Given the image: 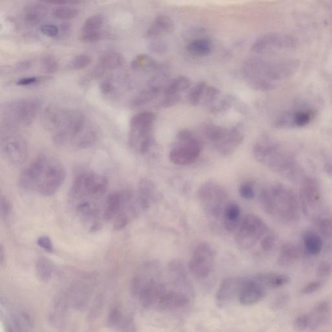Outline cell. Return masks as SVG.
<instances>
[{"instance_id": "obj_1", "label": "cell", "mask_w": 332, "mask_h": 332, "mask_svg": "<svg viewBox=\"0 0 332 332\" xmlns=\"http://www.w3.org/2000/svg\"><path fill=\"white\" fill-rule=\"evenodd\" d=\"M66 177V170L59 161L52 157L41 155L22 170L20 185L27 191L50 196L61 188Z\"/></svg>"}, {"instance_id": "obj_2", "label": "cell", "mask_w": 332, "mask_h": 332, "mask_svg": "<svg viewBox=\"0 0 332 332\" xmlns=\"http://www.w3.org/2000/svg\"><path fill=\"white\" fill-rule=\"evenodd\" d=\"M299 61L295 58L286 57L277 60L251 59L244 65V73L252 88L269 91L277 88L297 72Z\"/></svg>"}, {"instance_id": "obj_3", "label": "cell", "mask_w": 332, "mask_h": 332, "mask_svg": "<svg viewBox=\"0 0 332 332\" xmlns=\"http://www.w3.org/2000/svg\"><path fill=\"white\" fill-rule=\"evenodd\" d=\"M260 203L269 215L282 221L292 222L298 217L297 197L289 188L282 184L264 188L260 193Z\"/></svg>"}, {"instance_id": "obj_4", "label": "cell", "mask_w": 332, "mask_h": 332, "mask_svg": "<svg viewBox=\"0 0 332 332\" xmlns=\"http://www.w3.org/2000/svg\"><path fill=\"white\" fill-rule=\"evenodd\" d=\"M253 153L259 162L268 166L273 172L291 175L295 169L292 157L282 149L279 143L268 136L262 135L258 138Z\"/></svg>"}, {"instance_id": "obj_5", "label": "cell", "mask_w": 332, "mask_h": 332, "mask_svg": "<svg viewBox=\"0 0 332 332\" xmlns=\"http://www.w3.org/2000/svg\"><path fill=\"white\" fill-rule=\"evenodd\" d=\"M197 197L205 214L210 219L222 220L230 201L225 188L214 182H206L197 191Z\"/></svg>"}, {"instance_id": "obj_6", "label": "cell", "mask_w": 332, "mask_h": 332, "mask_svg": "<svg viewBox=\"0 0 332 332\" xmlns=\"http://www.w3.org/2000/svg\"><path fill=\"white\" fill-rule=\"evenodd\" d=\"M40 108V102L35 98L20 99L6 104L3 111L6 126L16 129L30 125Z\"/></svg>"}, {"instance_id": "obj_7", "label": "cell", "mask_w": 332, "mask_h": 332, "mask_svg": "<svg viewBox=\"0 0 332 332\" xmlns=\"http://www.w3.org/2000/svg\"><path fill=\"white\" fill-rule=\"evenodd\" d=\"M201 143L189 130H182L177 136V142L170 152V159L176 165L194 163L200 155Z\"/></svg>"}, {"instance_id": "obj_8", "label": "cell", "mask_w": 332, "mask_h": 332, "mask_svg": "<svg viewBox=\"0 0 332 332\" xmlns=\"http://www.w3.org/2000/svg\"><path fill=\"white\" fill-rule=\"evenodd\" d=\"M108 181L104 176L93 172L84 173L74 180L69 190V197L74 201L93 199L106 193Z\"/></svg>"}, {"instance_id": "obj_9", "label": "cell", "mask_w": 332, "mask_h": 332, "mask_svg": "<svg viewBox=\"0 0 332 332\" xmlns=\"http://www.w3.org/2000/svg\"><path fill=\"white\" fill-rule=\"evenodd\" d=\"M268 232V226L260 217L255 214L246 215L241 220L238 231L235 234V241L240 248L249 250Z\"/></svg>"}, {"instance_id": "obj_10", "label": "cell", "mask_w": 332, "mask_h": 332, "mask_svg": "<svg viewBox=\"0 0 332 332\" xmlns=\"http://www.w3.org/2000/svg\"><path fill=\"white\" fill-rule=\"evenodd\" d=\"M317 111L306 103H299L280 113L276 118L274 125L278 129L306 126L315 119Z\"/></svg>"}, {"instance_id": "obj_11", "label": "cell", "mask_w": 332, "mask_h": 332, "mask_svg": "<svg viewBox=\"0 0 332 332\" xmlns=\"http://www.w3.org/2000/svg\"><path fill=\"white\" fill-rule=\"evenodd\" d=\"M1 147L7 159L14 164H21L28 157L26 141L17 134L15 128L5 127L2 132Z\"/></svg>"}, {"instance_id": "obj_12", "label": "cell", "mask_w": 332, "mask_h": 332, "mask_svg": "<svg viewBox=\"0 0 332 332\" xmlns=\"http://www.w3.org/2000/svg\"><path fill=\"white\" fill-rule=\"evenodd\" d=\"M215 251L207 243H201L195 248L188 264V268L194 277L205 279L209 277L214 266Z\"/></svg>"}, {"instance_id": "obj_13", "label": "cell", "mask_w": 332, "mask_h": 332, "mask_svg": "<svg viewBox=\"0 0 332 332\" xmlns=\"http://www.w3.org/2000/svg\"><path fill=\"white\" fill-rule=\"evenodd\" d=\"M296 47L295 39L288 35L271 33L262 36L256 40L251 46V51L255 53L277 50H291Z\"/></svg>"}, {"instance_id": "obj_14", "label": "cell", "mask_w": 332, "mask_h": 332, "mask_svg": "<svg viewBox=\"0 0 332 332\" xmlns=\"http://www.w3.org/2000/svg\"><path fill=\"white\" fill-rule=\"evenodd\" d=\"M246 278L232 277L224 280L219 287L215 301L219 307L229 304L235 298H238L242 286Z\"/></svg>"}, {"instance_id": "obj_15", "label": "cell", "mask_w": 332, "mask_h": 332, "mask_svg": "<svg viewBox=\"0 0 332 332\" xmlns=\"http://www.w3.org/2000/svg\"><path fill=\"white\" fill-rule=\"evenodd\" d=\"M267 294V289L255 278L245 279L238 296L240 303L251 306L262 301Z\"/></svg>"}, {"instance_id": "obj_16", "label": "cell", "mask_w": 332, "mask_h": 332, "mask_svg": "<svg viewBox=\"0 0 332 332\" xmlns=\"http://www.w3.org/2000/svg\"><path fill=\"white\" fill-rule=\"evenodd\" d=\"M190 298L188 295L179 289H166L156 306L161 310L175 311L188 306Z\"/></svg>"}, {"instance_id": "obj_17", "label": "cell", "mask_w": 332, "mask_h": 332, "mask_svg": "<svg viewBox=\"0 0 332 332\" xmlns=\"http://www.w3.org/2000/svg\"><path fill=\"white\" fill-rule=\"evenodd\" d=\"M244 137V127L241 124L235 125L228 131L225 140L215 149L223 155H229L235 151L243 142Z\"/></svg>"}, {"instance_id": "obj_18", "label": "cell", "mask_w": 332, "mask_h": 332, "mask_svg": "<svg viewBox=\"0 0 332 332\" xmlns=\"http://www.w3.org/2000/svg\"><path fill=\"white\" fill-rule=\"evenodd\" d=\"M100 136V131L93 123L88 122L81 131L71 142V145L78 149H86L93 146Z\"/></svg>"}, {"instance_id": "obj_19", "label": "cell", "mask_w": 332, "mask_h": 332, "mask_svg": "<svg viewBox=\"0 0 332 332\" xmlns=\"http://www.w3.org/2000/svg\"><path fill=\"white\" fill-rule=\"evenodd\" d=\"M300 197L303 207L308 208L317 205L321 197V192L317 181L308 179L303 183Z\"/></svg>"}, {"instance_id": "obj_20", "label": "cell", "mask_w": 332, "mask_h": 332, "mask_svg": "<svg viewBox=\"0 0 332 332\" xmlns=\"http://www.w3.org/2000/svg\"><path fill=\"white\" fill-rule=\"evenodd\" d=\"M331 307L326 301L318 302L309 314V329H316L326 324L330 318Z\"/></svg>"}, {"instance_id": "obj_21", "label": "cell", "mask_w": 332, "mask_h": 332, "mask_svg": "<svg viewBox=\"0 0 332 332\" xmlns=\"http://www.w3.org/2000/svg\"><path fill=\"white\" fill-rule=\"evenodd\" d=\"M175 25L171 18L166 15H158L145 33L148 39L156 38L162 34H170L174 32Z\"/></svg>"}, {"instance_id": "obj_22", "label": "cell", "mask_w": 332, "mask_h": 332, "mask_svg": "<svg viewBox=\"0 0 332 332\" xmlns=\"http://www.w3.org/2000/svg\"><path fill=\"white\" fill-rule=\"evenodd\" d=\"M155 119V114L152 112H142L136 114L130 122V132L135 133L151 132L152 127Z\"/></svg>"}, {"instance_id": "obj_23", "label": "cell", "mask_w": 332, "mask_h": 332, "mask_svg": "<svg viewBox=\"0 0 332 332\" xmlns=\"http://www.w3.org/2000/svg\"><path fill=\"white\" fill-rule=\"evenodd\" d=\"M156 188L154 184L148 179L141 180L139 184L138 200L142 209H148L156 200Z\"/></svg>"}, {"instance_id": "obj_24", "label": "cell", "mask_w": 332, "mask_h": 332, "mask_svg": "<svg viewBox=\"0 0 332 332\" xmlns=\"http://www.w3.org/2000/svg\"><path fill=\"white\" fill-rule=\"evenodd\" d=\"M124 62V59L120 53L111 51L103 54L99 60L98 66L95 69L99 75L106 70H112L119 68Z\"/></svg>"}, {"instance_id": "obj_25", "label": "cell", "mask_w": 332, "mask_h": 332, "mask_svg": "<svg viewBox=\"0 0 332 332\" xmlns=\"http://www.w3.org/2000/svg\"><path fill=\"white\" fill-rule=\"evenodd\" d=\"M241 209L237 203L234 202H230L226 206L223 219L224 227L228 232H233L238 226L241 221L240 218Z\"/></svg>"}, {"instance_id": "obj_26", "label": "cell", "mask_w": 332, "mask_h": 332, "mask_svg": "<svg viewBox=\"0 0 332 332\" xmlns=\"http://www.w3.org/2000/svg\"><path fill=\"white\" fill-rule=\"evenodd\" d=\"M128 199H129V197H125V195L120 192H113L110 194L106 200V206L103 214L104 219L111 220L116 216L120 212L121 206Z\"/></svg>"}, {"instance_id": "obj_27", "label": "cell", "mask_w": 332, "mask_h": 332, "mask_svg": "<svg viewBox=\"0 0 332 332\" xmlns=\"http://www.w3.org/2000/svg\"><path fill=\"white\" fill-rule=\"evenodd\" d=\"M255 278L267 289L282 288L291 281L288 276L280 274H261Z\"/></svg>"}, {"instance_id": "obj_28", "label": "cell", "mask_w": 332, "mask_h": 332, "mask_svg": "<svg viewBox=\"0 0 332 332\" xmlns=\"http://www.w3.org/2000/svg\"><path fill=\"white\" fill-rule=\"evenodd\" d=\"M47 15V9L39 4H31L24 10V18L26 23L33 26L39 24Z\"/></svg>"}, {"instance_id": "obj_29", "label": "cell", "mask_w": 332, "mask_h": 332, "mask_svg": "<svg viewBox=\"0 0 332 332\" xmlns=\"http://www.w3.org/2000/svg\"><path fill=\"white\" fill-rule=\"evenodd\" d=\"M302 255V251L293 243L285 244L280 251L278 264L282 267H288L295 263Z\"/></svg>"}, {"instance_id": "obj_30", "label": "cell", "mask_w": 332, "mask_h": 332, "mask_svg": "<svg viewBox=\"0 0 332 332\" xmlns=\"http://www.w3.org/2000/svg\"><path fill=\"white\" fill-rule=\"evenodd\" d=\"M229 129L215 124H208L203 129V133L214 147L223 142Z\"/></svg>"}, {"instance_id": "obj_31", "label": "cell", "mask_w": 332, "mask_h": 332, "mask_svg": "<svg viewBox=\"0 0 332 332\" xmlns=\"http://www.w3.org/2000/svg\"><path fill=\"white\" fill-rule=\"evenodd\" d=\"M78 214L86 218H94L100 212V205L93 199H84L78 200L76 205Z\"/></svg>"}, {"instance_id": "obj_32", "label": "cell", "mask_w": 332, "mask_h": 332, "mask_svg": "<svg viewBox=\"0 0 332 332\" xmlns=\"http://www.w3.org/2000/svg\"><path fill=\"white\" fill-rule=\"evenodd\" d=\"M212 43L209 40L199 39L192 40L188 44L187 50L193 55L197 57H206L212 52Z\"/></svg>"}, {"instance_id": "obj_33", "label": "cell", "mask_w": 332, "mask_h": 332, "mask_svg": "<svg viewBox=\"0 0 332 332\" xmlns=\"http://www.w3.org/2000/svg\"><path fill=\"white\" fill-rule=\"evenodd\" d=\"M163 92L162 90L158 87L148 85L147 88L143 90L134 100L132 101V105L134 107H140L146 105L158 97L160 94Z\"/></svg>"}, {"instance_id": "obj_34", "label": "cell", "mask_w": 332, "mask_h": 332, "mask_svg": "<svg viewBox=\"0 0 332 332\" xmlns=\"http://www.w3.org/2000/svg\"><path fill=\"white\" fill-rule=\"evenodd\" d=\"M132 67L138 70L152 71L161 68V64H159L150 56L145 54H141L137 56L132 62Z\"/></svg>"}, {"instance_id": "obj_35", "label": "cell", "mask_w": 332, "mask_h": 332, "mask_svg": "<svg viewBox=\"0 0 332 332\" xmlns=\"http://www.w3.org/2000/svg\"><path fill=\"white\" fill-rule=\"evenodd\" d=\"M190 86L189 78L186 76H179L168 84L163 91V95H179V94L189 89Z\"/></svg>"}, {"instance_id": "obj_36", "label": "cell", "mask_w": 332, "mask_h": 332, "mask_svg": "<svg viewBox=\"0 0 332 332\" xmlns=\"http://www.w3.org/2000/svg\"><path fill=\"white\" fill-rule=\"evenodd\" d=\"M304 243L306 251L309 255H317L322 250V239L315 233L307 232L304 235Z\"/></svg>"}, {"instance_id": "obj_37", "label": "cell", "mask_w": 332, "mask_h": 332, "mask_svg": "<svg viewBox=\"0 0 332 332\" xmlns=\"http://www.w3.org/2000/svg\"><path fill=\"white\" fill-rule=\"evenodd\" d=\"M234 102V99L230 96H225L218 101L217 100L215 101V103H214L211 107V112L214 114L223 113V112L229 110L232 107Z\"/></svg>"}, {"instance_id": "obj_38", "label": "cell", "mask_w": 332, "mask_h": 332, "mask_svg": "<svg viewBox=\"0 0 332 332\" xmlns=\"http://www.w3.org/2000/svg\"><path fill=\"white\" fill-rule=\"evenodd\" d=\"M207 87L205 82L201 81L197 84L190 91L188 100L191 104L193 105H198L202 98L203 97L205 89Z\"/></svg>"}, {"instance_id": "obj_39", "label": "cell", "mask_w": 332, "mask_h": 332, "mask_svg": "<svg viewBox=\"0 0 332 332\" xmlns=\"http://www.w3.org/2000/svg\"><path fill=\"white\" fill-rule=\"evenodd\" d=\"M78 13L77 10L71 7L59 6L54 9V17L61 20H70L75 18Z\"/></svg>"}, {"instance_id": "obj_40", "label": "cell", "mask_w": 332, "mask_h": 332, "mask_svg": "<svg viewBox=\"0 0 332 332\" xmlns=\"http://www.w3.org/2000/svg\"><path fill=\"white\" fill-rule=\"evenodd\" d=\"M103 23L102 15H94L89 17L83 25L82 32L99 31Z\"/></svg>"}, {"instance_id": "obj_41", "label": "cell", "mask_w": 332, "mask_h": 332, "mask_svg": "<svg viewBox=\"0 0 332 332\" xmlns=\"http://www.w3.org/2000/svg\"><path fill=\"white\" fill-rule=\"evenodd\" d=\"M41 65L45 72L48 73L56 72L59 66L58 60L51 55L44 56L41 60Z\"/></svg>"}, {"instance_id": "obj_42", "label": "cell", "mask_w": 332, "mask_h": 332, "mask_svg": "<svg viewBox=\"0 0 332 332\" xmlns=\"http://www.w3.org/2000/svg\"><path fill=\"white\" fill-rule=\"evenodd\" d=\"M93 61L91 56L86 55V54H80L75 56L70 62V68L73 69H81L86 68L89 65L91 64Z\"/></svg>"}, {"instance_id": "obj_43", "label": "cell", "mask_w": 332, "mask_h": 332, "mask_svg": "<svg viewBox=\"0 0 332 332\" xmlns=\"http://www.w3.org/2000/svg\"><path fill=\"white\" fill-rule=\"evenodd\" d=\"M240 196L246 200H252L255 198V192L253 184L250 182H244L239 188Z\"/></svg>"}, {"instance_id": "obj_44", "label": "cell", "mask_w": 332, "mask_h": 332, "mask_svg": "<svg viewBox=\"0 0 332 332\" xmlns=\"http://www.w3.org/2000/svg\"><path fill=\"white\" fill-rule=\"evenodd\" d=\"M294 328L298 332H304L309 329V318L308 315L298 316L294 321Z\"/></svg>"}, {"instance_id": "obj_45", "label": "cell", "mask_w": 332, "mask_h": 332, "mask_svg": "<svg viewBox=\"0 0 332 332\" xmlns=\"http://www.w3.org/2000/svg\"><path fill=\"white\" fill-rule=\"evenodd\" d=\"M318 230L320 234L326 238L332 237V218H325L318 224Z\"/></svg>"}, {"instance_id": "obj_46", "label": "cell", "mask_w": 332, "mask_h": 332, "mask_svg": "<svg viewBox=\"0 0 332 332\" xmlns=\"http://www.w3.org/2000/svg\"><path fill=\"white\" fill-rule=\"evenodd\" d=\"M103 38L102 33L100 31H88V32H82L80 36V40L83 42L87 43H93L100 41Z\"/></svg>"}, {"instance_id": "obj_47", "label": "cell", "mask_w": 332, "mask_h": 332, "mask_svg": "<svg viewBox=\"0 0 332 332\" xmlns=\"http://www.w3.org/2000/svg\"><path fill=\"white\" fill-rule=\"evenodd\" d=\"M220 92L214 87H206L203 97L204 102L208 104H212L218 99Z\"/></svg>"}, {"instance_id": "obj_48", "label": "cell", "mask_w": 332, "mask_h": 332, "mask_svg": "<svg viewBox=\"0 0 332 332\" xmlns=\"http://www.w3.org/2000/svg\"><path fill=\"white\" fill-rule=\"evenodd\" d=\"M180 95H163V98L157 105L159 108H168L174 106L180 102Z\"/></svg>"}, {"instance_id": "obj_49", "label": "cell", "mask_w": 332, "mask_h": 332, "mask_svg": "<svg viewBox=\"0 0 332 332\" xmlns=\"http://www.w3.org/2000/svg\"><path fill=\"white\" fill-rule=\"evenodd\" d=\"M129 223V217L124 212L119 213L116 215L114 222V229L121 230L123 229Z\"/></svg>"}, {"instance_id": "obj_50", "label": "cell", "mask_w": 332, "mask_h": 332, "mask_svg": "<svg viewBox=\"0 0 332 332\" xmlns=\"http://www.w3.org/2000/svg\"><path fill=\"white\" fill-rule=\"evenodd\" d=\"M277 239L275 235L271 234H267L261 240V246L264 251L269 252L273 250L276 245Z\"/></svg>"}, {"instance_id": "obj_51", "label": "cell", "mask_w": 332, "mask_h": 332, "mask_svg": "<svg viewBox=\"0 0 332 332\" xmlns=\"http://www.w3.org/2000/svg\"><path fill=\"white\" fill-rule=\"evenodd\" d=\"M332 273V262H322L318 265L317 275L320 278H326Z\"/></svg>"}, {"instance_id": "obj_52", "label": "cell", "mask_w": 332, "mask_h": 332, "mask_svg": "<svg viewBox=\"0 0 332 332\" xmlns=\"http://www.w3.org/2000/svg\"><path fill=\"white\" fill-rule=\"evenodd\" d=\"M40 31L42 34L48 37H55L59 35V29L53 24H44L40 27Z\"/></svg>"}, {"instance_id": "obj_53", "label": "cell", "mask_w": 332, "mask_h": 332, "mask_svg": "<svg viewBox=\"0 0 332 332\" xmlns=\"http://www.w3.org/2000/svg\"><path fill=\"white\" fill-rule=\"evenodd\" d=\"M322 283L320 281H313L309 282L301 290L303 295H311L319 290L322 288Z\"/></svg>"}, {"instance_id": "obj_54", "label": "cell", "mask_w": 332, "mask_h": 332, "mask_svg": "<svg viewBox=\"0 0 332 332\" xmlns=\"http://www.w3.org/2000/svg\"><path fill=\"white\" fill-rule=\"evenodd\" d=\"M149 49L152 52L161 53L167 50L168 45L162 40H155L149 44Z\"/></svg>"}, {"instance_id": "obj_55", "label": "cell", "mask_w": 332, "mask_h": 332, "mask_svg": "<svg viewBox=\"0 0 332 332\" xmlns=\"http://www.w3.org/2000/svg\"><path fill=\"white\" fill-rule=\"evenodd\" d=\"M38 245L43 248L46 252L53 253L54 247L52 242H51L50 238L48 236L43 235V236L40 237L37 241Z\"/></svg>"}, {"instance_id": "obj_56", "label": "cell", "mask_w": 332, "mask_h": 332, "mask_svg": "<svg viewBox=\"0 0 332 332\" xmlns=\"http://www.w3.org/2000/svg\"><path fill=\"white\" fill-rule=\"evenodd\" d=\"M11 212V204L8 199L5 197L2 196L0 200V213L2 217L6 218Z\"/></svg>"}, {"instance_id": "obj_57", "label": "cell", "mask_w": 332, "mask_h": 332, "mask_svg": "<svg viewBox=\"0 0 332 332\" xmlns=\"http://www.w3.org/2000/svg\"><path fill=\"white\" fill-rule=\"evenodd\" d=\"M42 78L38 77H27L20 78L18 80L17 85L20 86H30L41 81Z\"/></svg>"}, {"instance_id": "obj_58", "label": "cell", "mask_w": 332, "mask_h": 332, "mask_svg": "<svg viewBox=\"0 0 332 332\" xmlns=\"http://www.w3.org/2000/svg\"><path fill=\"white\" fill-rule=\"evenodd\" d=\"M101 91L103 94H109L111 93L113 90V84L109 80H105L100 85Z\"/></svg>"}, {"instance_id": "obj_59", "label": "cell", "mask_w": 332, "mask_h": 332, "mask_svg": "<svg viewBox=\"0 0 332 332\" xmlns=\"http://www.w3.org/2000/svg\"><path fill=\"white\" fill-rule=\"evenodd\" d=\"M289 297L288 295H281V297H280L278 298L277 302V308H281L284 307L285 305H286L287 302H288Z\"/></svg>"}, {"instance_id": "obj_60", "label": "cell", "mask_w": 332, "mask_h": 332, "mask_svg": "<svg viewBox=\"0 0 332 332\" xmlns=\"http://www.w3.org/2000/svg\"><path fill=\"white\" fill-rule=\"evenodd\" d=\"M31 65L30 61L25 60V61L20 62L17 64V69L19 71L27 70V69L30 68Z\"/></svg>"}, {"instance_id": "obj_61", "label": "cell", "mask_w": 332, "mask_h": 332, "mask_svg": "<svg viewBox=\"0 0 332 332\" xmlns=\"http://www.w3.org/2000/svg\"><path fill=\"white\" fill-rule=\"evenodd\" d=\"M102 223L100 221H96L91 226V228H90V231L92 232H97V231L100 230L102 228Z\"/></svg>"}]
</instances>
